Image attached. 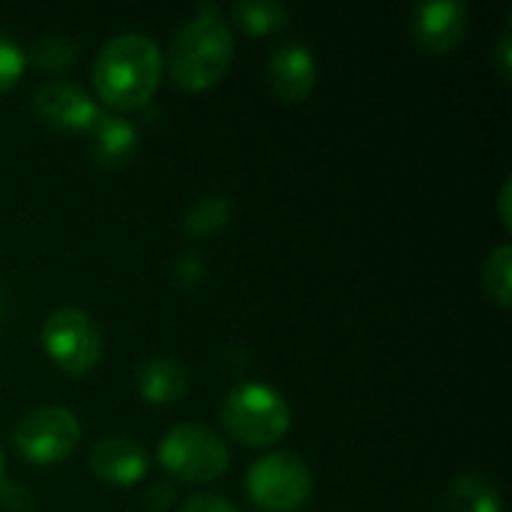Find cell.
Masks as SVG:
<instances>
[{
    "mask_svg": "<svg viewBox=\"0 0 512 512\" xmlns=\"http://www.w3.org/2000/svg\"><path fill=\"white\" fill-rule=\"evenodd\" d=\"M165 72V57L156 39L144 33H120L93 57L96 96L114 111H141L150 105Z\"/></svg>",
    "mask_w": 512,
    "mask_h": 512,
    "instance_id": "1",
    "label": "cell"
},
{
    "mask_svg": "<svg viewBox=\"0 0 512 512\" xmlns=\"http://www.w3.org/2000/svg\"><path fill=\"white\" fill-rule=\"evenodd\" d=\"M234 60V33L213 3H198L168 48V75L189 93L216 87Z\"/></svg>",
    "mask_w": 512,
    "mask_h": 512,
    "instance_id": "2",
    "label": "cell"
},
{
    "mask_svg": "<svg viewBox=\"0 0 512 512\" xmlns=\"http://www.w3.org/2000/svg\"><path fill=\"white\" fill-rule=\"evenodd\" d=\"M222 429L243 447H273L291 429V405L261 381H246L228 390L219 408Z\"/></svg>",
    "mask_w": 512,
    "mask_h": 512,
    "instance_id": "3",
    "label": "cell"
},
{
    "mask_svg": "<svg viewBox=\"0 0 512 512\" xmlns=\"http://www.w3.org/2000/svg\"><path fill=\"white\" fill-rule=\"evenodd\" d=\"M159 465L168 471V477L180 480V483H216L228 465H231V453L225 447V441L201 423H180L171 426L165 432V438L159 441Z\"/></svg>",
    "mask_w": 512,
    "mask_h": 512,
    "instance_id": "4",
    "label": "cell"
},
{
    "mask_svg": "<svg viewBox=\"0 0 512 512\" xmlns=\"http://www.w3.org/2000/svg\"><path fill=\"white\" fill-rule=\"evenodd\" d=\"M42 348L66 375H87L102 360L105 342L90 312L78 306H57L42 324Z\"/></svg>",
    "mask_w": 512,
    "mask_h": 512,
    "instance_id": "5",
    "label": "cell"
},
{
    "mask_svg": "<svg viewBox=\"0 0 512 512\" xmlns=\"http://www.w3.org/2000/svg\"><path fill=\"white\" fill-rule=\"evenodd\" d=\"M246 492L261 510L294 512L312 498V471L297 453L273 450L246 471Z\"/></svg>",
    "mask_w": 512,
    "mask_h": 512,
    "instance_id": "6",
    "label": "cell"
},
{
    "mask_svg": "<svg viewBox=\"0 0 512 512\" xmlns=\"http://www.w3.org/2000/svg\"><path fill=\"white\" fill-rule=\"evenodd\" d=\"M12 444L30 465H57L81 444V423L63 405H39L15 423Z\"/></svg>",
    "mask_w": 512,
    "mask_h": 512,
    "instance_id": "7",
    "label": "cell"
},
{
    "mask_svg": "<svg viewBox=\"0 0 512 512\" xmlns=\"http://www.w3.org/2000/svg\"><path fill=\"white\" fill-rule=\"evenodd\" d=\"M33 114L42 126L72 135L87 132L96 123L99 105L84 87L72 81H45L33 93Z\"/></svg>",
    "mask_w": 512,
    "mask_h": 512,
    "instance_id": "8",
    "label": "cell"
},
{
    "mask_svg": "<svg viewBox=\"0 0 512 512\" xmlns=\"http://www.w3.org/2000/svg\"><path fill=\"white\" fill-rule=\"evenodd\" d=\"M471 24V9L462 0H426L414 6L411 36L429 54H453Z\"/></svg>",
    "mask_w": 512,
    "mask_h": 512,
    "instance_id": "9",
    "label": "cell"
},
{
    "mask_svg": "<svg viewBox=\"0 0 512 512\" xmlns=\"http://www.w3.org/2000/svg\"><path fill=\"white\" fill-rule=\"evenodd\" d=\"M90 471L96 480L117 486V489H129L135 483H141L150 471V456L147 450L129 438V435H111L102 438L93 450H90Z\"/></svg>",
    "mask_w": 512,
    "mask_h": 512,
    "instance_id": "10",
    "label": "cell"
},
{
    "mask_svg": "<svg viewBox=\"0 0 512 512\" xmlns=\"http://www.w3.org/2000/svg\"><path fill=\"white\" fill-rule=\"evenodd\" d=\"M270 87L282 102H303L318 81V60L306 42H285L279 45L270 60Z\"/></svg>",
    "mask_w": 512,
    "mask_h": 512,
    "instance_id": "11",
    "label": "cell"
},
{
    "mask_svg": "<svg viewBox=\"0 0 512 512\" xmlns=\"http://www.w3.org/2000/svg\"><path fill=\"white\" fill-rule=\"evenodd\" d=\"M90 132V156L102 171H120L126 168L138 153V129L111 111H99Z\"/></svg>",
    "mask_w": 512,
    "mask_h": 512,
    "instance_id": "12",
    "label": "cell"
},
{
    "mask_svg": "<svg viewBox=\"0 0 512 512\" xmlns=\"http://www.w3.org/2000/svg\"><path fill=\"white\" fill-rule=\"evenodd\" d=\"M135 390L150 405H171L180 402L189 390V372L180 360L153 357L144 360L135 372Z\"/></svg>",
    "mask_w": 512,
    "mask_h": 512,
    "instance_id": "13",
    "label": "cell"
},
{
    "mask_svg": "<svg viewBox=\"0 0 512 512\" xmlns=\"http://www.w3.org/2000/svg\"><path fill=\"white\" fill-rule=\"evenodd\" d=\"M450 510L453 512H504V501L498 486L480 474H459L450 486Z\"/></svg>",
    "mask_w": 512,
    "mask_h": 512,
    "instance_id": "14",
    "label": "cell"
},
{
    "mask_svg": "<svg viewBox=\"0 0 512 512\" xmlns=\"http://www.w3.org/2000/svg\"><path fill=\"white\" fill-rule=\"evenodd\" d=\"M231 18L252 36H270L288 27L291 9L282 0H237L231 6Z\"/></svg>",
    "mask_w": 512,
    "mask_h": 512,
    "instance_id": "15",
    "label": "cell"
},
{
    "mask_svg": "<svg viewBox=\"0 0 512 512\" xmlns=\"http://www.w3.org/2000/svg\"><path fill=\"white\" fill-rule=\"evenodd\" d=\"M231 219V201L225 195H204L183 213V228L195 240L219 234Z\"/></svg>",
    "mask_w": 512,
    "mask_h": 512,
    "instance_id": "16",
    "label": "cell"
},
{
    "mask_svg": "<svg viewBox=\"0 0 512 512\" xmlns=\"http://www.w3.org/2000/svg\"><path fill=\"white\" fill-rule=\"evenodd\" d=\"M75 54H78V45L63 33H45L33 39L30 51H24L27 63H33L42 72H63L66 66H72Z\"/></svg>",
    "mask_w": 512,
    "mask_h": 512,
    "instance_id": "17",
    "label": "cell"
},
{
    "mask_svg": "<svg viewBox=\"0 0 512 512\" xmlns=\"http://www.w3.org/2000/svg\"><path fill=\"white\" fill-rule=\"evenodd\" d=\"M483 285H486V294L495 300V306L501 312H507L512 303V246L504 243L498 246L489 258H486V267H483Z\"/></svg>",
    "mask_w": 512,
    "mask_h": 512,
    "instance_id": "18",
    "label": "cell"
},
{
    "mask_svg": "<svg viewBox=\"0 0 512 512\" xmlns=\"http://www.w3.org/2000/svg\"><path fill=\"white\" fill-rule=\"evenodd\" d=\"M24 69H27L24 48L6 33H0V93H9L24 78Z\"/></svg>",
    "mask_w": 512,
    "mask_h": 512,
    "instance_id": "19",
    "label": "cell"
},
{
    "mask_svg": "<svg viewBox=\"0 0 512 512\" xmlns=\"http://www.w3.org/2000/svg\"><path fill=\"white\" fill-rule=\"evenodd\" d=\"M180 512H240L228 498H222V495H210V492H204V495H192Z\"/></svg>",
    "mask_w": 512,
    "mask_h": 512,
    "instance_id": "20",
    "label": "cell"
},
{
    "mask_svg": "<svg viewBox=\"0 0 512 512\" xmlns=\"http://www.w3.org/2000/svg\"><path fill=\"white\" fill-rule=\"evenodd\" d=\"M144 504H147V510L150 512L171 510V504H174V486H171L168 480L153 483V486L147 489V495H144Z\"/></svg>",
    "mask_w": 512,
    "mask_h": 512,
    "instance_id": "21",
    "label": "cell"
},
{
    "mask_svg": "<svg viewBox=\"0 0 512 512\" xmlns=\"http://www.w3.org/2000/svg\"><path fill=\"white\" fill-rule=\"evenodd\" d=\"M495 69L501 72V78H504V81H510L512 78V33H510V27H507V30H501V36H498V42H495Z\"/></svg>",
    "mask_w": 512,
    "mask_h": 512,
    "instance_id": "22",
    "label": "cell"
},
{
    "mask_svg": "<svg viewBox=\"0 0 512 512\" xmlns=\"http://www.w3.org/2000/svg\"><path fill=\"white\" fill-rule=\"evenodd\" d=\"M174 273H177V279H180L186 288H192V285L204 276V267H201V261H198L195 255H180Z\"/></svg>",
    "mask_w": 512,
    "mask_h": 512,
    "instance_id": "23",
    "label": "cell"
},
{
    "mask_svg": "<svg viewBox=\"0 0 512 512\" xmlns=\"http://www.w3.org/2000/svg\"><path fill=\"white\" fill-rule=\"evenodd\" d=\"M510 195H512V180L507 177L504 180V186H501V222H504V228H512V213H510Z\"/></svg>",
    "mask_w": 512,
    "mask_h": 512,
    "instance_id": "24",
    "label": "cell"
},
{
    "mask_svg": "<svg viewBox=\"0 0 512 512\" xmlns=\"http://www.w3.org/2000/svg\"><path fill=\"white\" fill-rule=\"evenodd\" d=\"M6 492V456H3V444H0V495Z\"/></svg>",
    "mask_w": 512,
    "mask_h": 512,
    "instance_id": "25",
    "label": "cell"
}]
</instances>
